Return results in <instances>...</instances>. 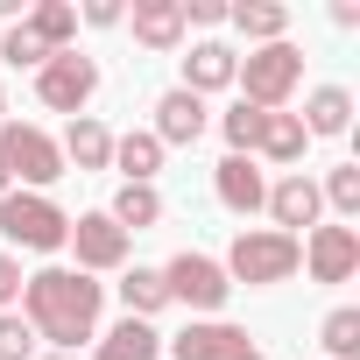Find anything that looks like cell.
<instances>
[{
    "instance_id": "cell-1",
    "label": "cell",
    "mask_w": 360,
    "mask_h": 360,
    "mask_svg": "<svg viewBox=\"0 0 360 360\" xmlns=\"http://www.w3.org/2000/svg\"><path fill=\"white\" fill-rule=\"evenodd\" d=\"M99 304H106V283H92L78 269H36L22 283V318L57 353H78L85 339H99Z\"/></svg>"
},
{
    "instance_id": "cell-2",
    "label": "cell",
    "mask_w": 360,
    "mask_h": 360,
    "mask_svg": "<svg viewBox=\"0 0 360 360\" xmlns=\"http://www.w3.org/2000/svg\"><path fill=\"white\" fill-rule=\"evenodd\" d=\"M219 269H226V283L269 290V283H290V276L304 269V240H297V233H276V226H240Z\"/></svg>"
},
{
    "instance_id": "cell-3",
    "label": "cell",
    "mask_w": 360,
    "mask_h": 360,
    "mask_svg": "<svg viewBox=\"0 0 360 360\" xmlns=\"http://www.w3.org/2000/svg\"><path fill=\"white\" fill-rule=\"evenodd\" d=\"M297 78H304V50H297V43H262V50H248L240 71H233L240 99L262 106V113H283L290 92H297Z\"/></svg>"
},
{
    "instance_id": "cell-4",
    "label": "cell",
    "mask_w": 360,
    "mask_h": 360,
    "mask_svg": "<svg viewBox=\"0 0 360 360\" xmlns=\"http://www.w3.org/2000/svg\"><path fill=\"white\" fill-rule=\"evenodd\" d=\"M0 233L29 255H57L71 240V212L50 198V191H8L0 198Z\"/></svg>"
},
{
    "instance_id": "cell-5",
    "label": "cell",
    "mask_w": 360,
    "mask_h": 360,
    "mask_svg": "<svg viewBox=\"0 0 360 360\" xmlns=\"http://www.w3.org/2000/svg\"><path fill=\"white\" fill-rule=\"evenodd\" d=\"M162 290H169V304H184V311H198V318H219V311H226V297H233L226 269H219L212 255H191V248L162 269Z\"/></svg>"
},
{
    "instance_id": "cell-6",
    "label": "cell",
    "mask_w": 360,
    "mask_h": 360,
    "mask_svg": "<svg viewBox=\"0 0 360 360\" xmlns=\"http://www.w3.org/2000/svg\"><path fill=\"white\" fill-rule=\"evenodd\" d=\"M0 169H8V176H22L29 191H50L57 176H64V155H57V141H50L43 127L8 120V127H0Z\"/></svg>"
},
{
    "instance_id": "cell-7",
    "label": "cell",
    "mask_w": 360,
    "mask_h": 360,
    "mask_svg": "<svg viewBox=\"0 0 360 360\" xmlns=\"http://www.w3.org/2000/svg\"><path fill=\"white\" fill-rule=\"evenodd\" d=\"M92 92H99V64L92 57H78V50H57L43 71H36V99L50 106V113H85L92 106Z\"/></svg>"
},
{
    "instance_id": "cell-8",
    "label": "cell",
    "mask_w": 360,
    "mask_h": 360,
    "mask_svg": "<svg viewBox=\"0 0 360 360\" xmlns=\"http://www.w3.org/2000/svg\"><path fill=\"white\" fill-rule=\"evenodd\" d=\"M297 240H304L311 283H353V276H360V233H353V226H311V233H297Z\"/></svg>"
},
{
    "instance_id": "cell-9",
    "label": "cell",
    "mask_w": 360,
    "mask_h": 360,
    "mask_svg": "<svg viewBox=\"0 0 360 360\" xmlns=\"http://www.w3.org/2000/svg\"><path fill=\"white\" fill-rule=\"evenodd\" d=\"M64 248H78V276H106V269H127V233H120L106 212H78Z\"/></svg>"
},
{
    "instance_id": "cell-10",
    "label": "cell",
    "mask_w": 360,
    "mask_h": 360,
    "mask_svg": "<svg viewBox=\"0 0 360 360\" xmlns=\"http://www.w3.org/2000/svg\"><path fill=\"white\" fill-rule=\"evenodd\" d=\"M240 353H255V339L226 318H191L169 339V360H240Z\"/></svg>"
},
{
    "instance_id": "cell-11",
    "label": "cell",
    "mask_w": 360,
    "mask_h": 360,
    "mask_svg": "<svg viewBox=\"0 0 360 360\" xmlns=\"http://www.w3.org/2000/svg\"><path fill=\"white\" fill-rule=\"evenodd\" d=\"M162 148H191L198 134H205V99L198 92H184V85H169L162 99H155V127H148Z\"/></svg>"
},
{
    "instance_id": "cell-12",
    "label": "cell",
    "mask_w": 360,
    "mask_h": 360,
    "mask_svg": "<svg viewBox=\"0 0 360 360\" xmlns=\"http://www.w3.org/2000/svg\"><path fill=\"white\" fill-rule=\"evenodd\" d=\"M269 212H276V233H297V226H318V212H325V198H318V184L304 169H290L283 184H269V198H262Z\"/></svg>"
},
{
    "instance_id": "cell-13",
    "label": "cell",
    "mask_w": 360,
    "mask_h": 360,
    "mask_svg": "<svg viewBox=\"0 0 360 360\" xmlns=\"http://www.w3.org/2000/svg\"><path fill=\"white\" fill-rule=\"evenodd\" d=\"M212 191H219V205L226 212H262V198H269V184H262V169H255V155H226L219 169H212Z\"/></svg>"
},
{
    "instance_id": "cell-14",
    "label": "cell",
    "mask_w": 360,
    "mask_h": 360,
    "mask_svg": "<svg viewBox=\"0 0 360 360\" xmlns=\"http://www.w3.org/2000/svg\"><path fill=\"white\" fill-rule=\"evenodd\" d=\"M134 43L169 57V50H184V8L176 0H134Z\"/></svg>"
},
{
    "instance_id": "cell-15",
    "label": "cell",
    "mask_w": 360,
    "mask_h": 360,
    "mask_svg": "<svg viewBox=\"0 0 360 360\" xmlns=\"http://www.w3.org/2000/svg\"><path fill=\"white\" fill-rule=\"evenodd\" d=\"M57 155H64V162H78V169H113V127H106V120H92V113H78V120L64 127Z\"/></svg>"
},
{
    "instance_id": "cell-16",
    "label": "cell",
    "mask_w": 360,
    "mask_h": 360,
    "mask_svg": "<svg viewBox=\"0 0 360 360\" xmlns=\"http://www.w3.org/2000/svg\"><path fill=\"white\" fill-rule=\"evenodd\" d=\"M233 71H240V57L226 50V43H191V57H184V92H226L233 85Z\"/></svg>"
},
{
    "instance_id": "cell-17",
    "label": "cell",
    "mask_w": 360,
    "mask_h": 360,
    "mask_svg": "<svg viewBox=\"0 0 360 360\" xmlns=\"http://www.w3.org/2000/svg\"><path fill=\"white\" fill-rule=\"evenodd\" d=\"M113 169L127 176V184H155V169H162V141H155L148 127L113 134Z\"/></svg>"
},
{
    "instance_id": "cell-18",
    "label": "cell",
    "mask_w": 360,
    "mask_h": 360,
    "mask_svg": "<svg viewBox=\"0 0 360 360\" xmlns=\"http://www.w3.org/2000/svg\"><path fill=\"white\" fill-rule=\"evenodd\" d=\"M297 120H304L311 141H318V134H346V127H353V92H346V85H318Z\"/></svg>"
},
{
    "instance_id": "cell-19",
    "label": "cell",
    "mask_w": 360,
    "mask_h": 360,
    "mask_svg": "<svg viewBox=\"0 0 360 360\" xmlns=\"http://www.w3.org/2000/svg\"><path fill=\"white\" fill-rule=\"evenodd\" d=\"M106 219L134 240V233H148V226L162 219V191H155V184H120V191H113V205H106Z\"/></svg>"
},
{
    "instance_id": "cell-20",
    "label": "cell",
    "mask_w": 360,
    "mask_h": 360,
    "mask_svg": "<svg viewBox=\"0 0 360 360\" xmlns=\"http://www.w3.org/2000/svg\"><path fill=\"white\" fill-rule=\"evenodd\" d=\"M155 353H162V332L141 325V318H120V325L99 332V346H92V360H155Z\"/></svg>"
},
{
    "instance_id": "cell-21",
    "label": "cell",
    "mask_w": 360,
    "mask_h": 360,
    "mask_svg": "<svg viewBox=\"0 0 360 360\" xmlns=\"http://www.w3.org/2000/svg\"><path fill=\"white\" fill-rule=\"evenodd\" d=\"M226 22L248 43H290V8L283 0H240V8H226Z\"/></svg>"
},
{
    "instance_id": "cell-22",
    "label": "cell",
    "mask_w": 360,
    "mask_h": 360,
    "mask_svg": "<svg viewBox=\"0 0 360 360\" xmlns=\"http://www.w3.org/2000/svg\"><path fill=\"white\" fill-rule=\"evenodd\" d=\"M269 162H304V148H311V134H304V120L297 113H269L262 120V141H255Z\"/></svg>"
},
{
    "instance_id": "cell-23",
    "label": "cell",
    "mask_w": 360,
    "mask_h": 360,
    "mask_svg": "<svg viewBox=\"0 0 360 360\" xmlns=\"http://www.w3.org/2000/svg\"><path fill=\"white\" fill-rule=\"evenodd\" d=\"M120 304H127V318H155L162 304H169V290H162V269H127L120 276Z\"/></svg>"
},
{
    "instance_id": "cell-24",
    "label": "cell",
    "mask_w": 360,
    "mask_h": 360,
    "mask_svg": "<svg viewBox=\"0 0 360 360\" xmlns=\"http://www.w3.org/2000/svg\"><path fill=\"white\" fill-rule=\"evenodd\" d=\"M29 29L43 36V50H71V36H78V8H71V0H36V8H29Z\"/></svg>"
},
{
    "instance_id": "cell-25",
    "label": "cell",
    "mask_w": 360,
    "mask_h": 360,
    "mask_svg": "<svg viewBox=\"0 0 360 360\" xmlns=\"http://www.w3.org/2000/svg\"><path fill=\"white\" fill-rule=\"evenodd\" d=\"M262 106H248V99H233L226 113H219V134H226V155H255V141H262Z\"/></svg>"
},
{
    "instance_id": "cell-26",
    "label": "cell",
    "mask_w": 360,
    "mask_h": 360,
    "mask_svg": "<svg viewBox=\"0 0 360 360\" xmlns=\"http://www.w3.org/2000/svg\"><path fill=\"white\" fill-rule=\"evenodd\" d=\"M318 346H325L332 360H353V353H360V311H353V304L325 311V325H318Z\"/></svg>"
},
{
    "instance_id": "cell-27",
    "label": "cell",
    "mask_w": 360,
    "mask_h": 360,
    "mask_svg": "<svg viewBox=\"0 0 360 360\" xmlns=\"http://www.w3.org/2000/svg\"><path fill=\"white\" fill-rule=\"evenodd\" d=\"M318 198H325L339 219H360V162H339V169H325Z\"/></svg>"
},
{
    "instance_id": "cell-28",
    "label": "cell",
    "mask_w": 360,
    "mask_h": 360,
    "mask_svg": "<svg viewBox=\"0 0 360 360\" xmlns=\"http://www.w3.org/2000/svg\"><path fill=\"white\" fill-rule=\"evenodd\" d=\"M0 57H8V64H15V71H22V64H29V71H43V64H50V57H57V50H43V36H36V29H29V22H15V29H8V36H0Z\"/></svg>"
},
{
    "instance_id": "cell-29",
    "label": "cell",
    "mask_w": 360,
    "mask_h": 360,
    "mask_svg": "<svg viewBox=\"0 0 360 360\" xmlns=\"http://www.w3.org/2000/svg\"><path fill=\"white\" fill-rule=\"evenodd\" d=\"M0 360H36V325L22 311H0Z\"/></svg>"
},
{
    "instance_id": "cell-30",
    "label": "cell",
    "mask_w": 360,
    "mask_h": 360,
    "mask_svg": "<svg viewBox=\"0 0 360 360\" xmlns=\"http://www.w3.org/2000/svg\"><path fill=\"white\" fill-rule=\"evenodd\" d=\"M184 8V29H219L226 22V0H176Z\"/></svg>"
},
{
    "instance_id": "cell-31",
    "label": "cell",
    "mask_w": 360,
    "mask_h": 360,
    "mask_svg": "<svg viewBox=\"0 0 360 360\" xmlns=\"http://www.w3.org/2000/svg\"><path fill=\"white\" fill-rule=\"evenodd\" d=\"M22 283H29V276H22V262H15V255H0V311H15Z\"/></svg>"
},
{
    "instance_id": "cell-32",
    "label": "cell",
    "mask_w": 360,
    "mask_h": 360,
    "mask_svg": "<svg viewBox=\"0 0 360 360\" xmlns=\"http://www.w3.org/2000/svg\"><path fill=\"white\" fill-rule=\"evenodd\" d=\"M120 15H127V8H120V0H92V8H85L78 22H85V29H113Z\"/></svg>"
},
{
    "instance_id": "cell-33",
    "label": "cell",
    "mask_w": 360,
    "mask_h": 360,
    "mask_svg": "<svg viewBox=\"0 0 360 360\" xmlns=\"http://www.w3.org/2000/svg\"><path fill=\"white\" fill-rule=\"evenodd\" d=\"M0 22H22V0H0Z\"/></svg>"
},
{
    "instance_id": "cell-34",
    "label": "cell",
    "mask_w": 360,
    "mask_h": 360,
    "mask_svg": "<svg viewBox=\"0 0 360 360\" xmlns=\"http://www.w3.org/2000/svg\"><path fill=\"white\" fill-rule=\"evenodd\" d=\"M8 191H15V176H8V169H0V198H8Z\"/></svg>"
},
{
    "instance_id": "cell-35",
    "label": "cell",
    "mask_w": 360,
    "mask_h": 360,
    "mask_svg": "<svg viewBox=\"0 0 360 360\" xmlns=\"http://www.w3.org/2000/svg\"><path fill=\"white\" fill-rule=\"evenodd\" d=\"M36 360H78V353H36Z\"/></svg>"
},
{
    "instance_id": "cell-36",
    "label": "cell",
    "mask_w": 360,
    "mask_h": 360,
    "mask_svg": "<svg viewBox=\"0 0 360 360\" xmlns=\"http://www.w3.org/2000/svg\"><path fill=\"white\" fill-rule=\"evenodd\" d=\"M0 127H8V92H0Z\"/></svg>"
}]
</instances>
